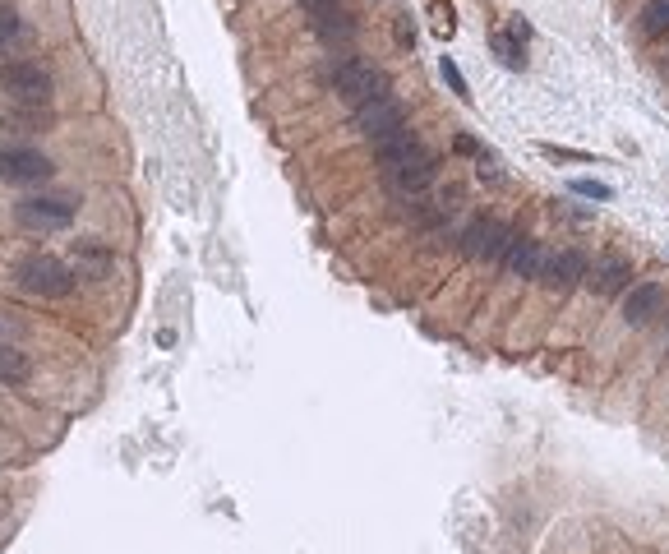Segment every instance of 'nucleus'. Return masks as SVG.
Here are the masks:
<instances>
[{"label": "nucleus", "mask_w": 669, "mask_h": 554, "mask_svg": "<svg viewBox=\"0 0 669 554\" xmlns=\"http://www.w3.org/2000/svg\"><path fill=\"white\" fill-rule=\"evenodd\" d=\"M305 14H328V10H342V0H300Z\"/></svg>", "instance_id": "23"}, {"label": "nucleus", "mask_w": 669, "mask_h": 554, "mask_svg": "<svg viewBox=\"0 0 669 554\" xmlns=\"http://www.w3.org/2000/svg\"><path fill=\"white\" fill-rule=\"evenodd\" d=\"M19 33H24V24H19V14L10 10V5H0V51L14 47L19 42Z\"/></svg>", "instance_id": "20"}, {"label": "nucleus", "mask_w": 669, "mask_h": 554, "mask_svg": "<svg viewBox=\"0 0 669 554\" xmlns=\"http://www.w3.org/2000/svg\"><path fill=\"white\" fill-rule=\"evenodd\" d=\"M356 130L365 134V144L370 148H379V144H388L393 134L407 130V111H402L397 97H383V102H370V107L356 111Z\"/></svg>", "instance_id": "5"}, {"label": "nucleus", "mask_w": 669, "mask_h": 554, "mask_svg": "<svg viewBox=\"0 0 669 554\" xmlns=\"http://www.w3.org/2000/svg\"><path fill=\"white\" fill-rule=\"evenodd\" d=\"M5 125H19V130H42L51 125L47 107H5Z\"/></svg>", "instance_id": "18"}, {"label": "nucleus", "mask_w": 669, "mask_h": 554, "mask_svg": "<svg viewBox=\"0 0 669 554\" xmlns=\"http://www.w3.org/2000/svg\"><path fill=\"white\" fill-rule=\"evenodd\" d=\"M51 157L37 153V148H0V181L5 185H37L51 176Z\"/></svg>", "instance_id": "8"}, {"label": "nucleus", "mask_w": 669, "mask_h": 554, "mask_svg": "<svg viewBox=\"0 0 669 554\" xmlns=\"http://www.w3.org/2000/svg\"><path fill=\"white\" fill-rule=\"evenodd\" d=\"M19 227L28 231H65L74 222V199L70 194H37V199H19L14 204Z\"/></svg>", "instance_id": "4"}, {"label": "nucleus", "mask_w": 669, "mask_h": 554, "mask_svg": "<svg viewBox=\"0 0 669 554\" xmlns=\"http://www.w3.org/2000/svg\"><path fill=\"white\" fill-rule=\"evenodd\" d=\"M573 194H582V199H600V204H605V199H614L610 185H605V181H591V176L573 181Z\"/></svg>", "instance_id": "22"}, {"label": "nucleus", "mask_w": 669, "mask_h": 554, "mask_svg": "<svg viewBox=\"0 0 669 554\" xmlns=\"http://www.w3.org/2000/svg\"><path fill=\"white\" fill-rule=\"evenodd\" d=\"M513 241H517L513 227L499 222V217H476V222L457 236L462 254H471V259H503V250H508Z\"/></svg>", "instance_id": "6"}, {"label": "nucleus", "mask_w": 669, "mask_h": 554, "mask_svg": "<svg viewBox=\"0 0 669 554\" xmlns=\"http://www.w3.org/2000/svg\"><path fill=\"white\" fill-rule=\"evenodd\" d=\"M314 33L333 47V42H351L356 37V19L347 10H328V14H314Z\"/></svg>", "instance_id": "15"}, {"label": "nucleus", "mask_w": 669, "mask_h": 554, "mask_svg": "<svg viewBox=\"0 0 669 554\" xmlns=\"http://www.w3.org/2000/svg\"><path fill=\"white\" fill-rule=\"evenodd\" d=\"M0 102H5V107H47L51 102V74L37 61L0 65Z\"/></svg>", "instance_id": "3"}, {"label": "nucleus", "mask_w": 669, "mask_h": 554, "mask_svg": "<svg viewBox=\"0 0 669 554\" xmlns=\"http://www.w3.org/2000/svg\"><path fill=\"white\" fill-rule=\"evenodd\" d=\"M633 282V264L623 259V254H610L605 264L596 268V277H591V287H596V296H619L623 287Z\"/></svg>", "instance_id": "13"}, {"label": "nucleus", "mask_w": 669, "mask_h": 554, "mask_svg": "<svg viewBox=\"0 0 669 554\" xmlns=\"http://www.w3.org/2000/svg\"><path fill=\"white\" fill-rule=\"evenodd\" d=\"M434 176H439V162H434L430 148H420L416 157H407L402 167L388 171V185H393L397 194H411V199H416V194H425L434 185Z\"/></svg>", "instance_id": "9"}, {"label": "nucleus", "mask_w": 669, "mask_h": 554, "mask_svg": "<svg viewBox=\"0 0 669 554\" xmlns=\"http://www.w3.org/2000/svg\"><path fill=\"white\" fill-rule=\"evenodd\" d=\"M457 153H480L476 139H466V134H457Z\"/></svg>", "instance_id": "25"}, {"label": "nucleus", "mask_w": 669, "mask_h": 554, "mask_svg": "<svg viewBox=\"0 0 669 554\" xmlns=\"http://www.w3.org/2000/svg\"><path fill=\"white\" fill-rule=\"evenodd\" d=\"M28 374H33V365H28V356L19 347H5L0 342V384H24Z\"/></svg>", "instance_id": "16"}, {"label": "nucleus", "mask_w": 669, "mask_h": 554, "mask_svg": "<svg viewBox=\"0 0 669 554\" xmlns=\"http://www.w3.org/2000/svg\"><path fill=\"white\" fill-rule=\"evenodd\" d=\"M14 282L28 291V296H42V301H60L74 291V268L56 254H28L14 264Z\"/></svg>", "instance_id": "1"}, {"label": "nucleus", "mask_w": 669, "mask_h": 554, "mask_svg": "<svg viewBox=\"0 0 669 554\" xmlns=\"http://www.w3.org/2000/svg\"><path fill=\"white\" fill-rule=\"evenodd\" d=\"M420 139L411 130H402V134H393V139H388V144H379L374 148V157H379V167H383V176H388V171L393 167H402V162H407V157H416L420 153Z\"/></svg>", "instance_id": "14"}, {"label": "nucleus", "mask_w": 669, "mask_h": 554, "mask_svg": "<svg viewBox=\"0 0 669 554\" xmlns=\"http://www.w3.org/2000/svg\"><path fill=\"white\" fill-rule=\"evenodd\" d=\"M70 268L74 277H88V282H107L116 273V254L102 241H74L70 245Z\"/></svg>", "instance_id": "11"}, {"label": "nucleus", "mask_w": 669, "mask_h": 554, "mask_svg": "<svg viewBox=\"0 0 669 554\" xmlns=\"http://www.w3.org/2000/svg\"><path fill=\"white\" fill-rule=\"evenodd\" d=\"M499 264L508 268L513 277H540V264H545V245L531 241V236H517V241L503 250Z\"/></svg>", "instance_id": "12"}, {"label": "nucleus", "mask_w": 669, "mask_h": 554, "mask_svg": "<svg viewBox=\"0 0 669 554\" xmlns=\"http://www.w3.org/2000/svg\"><path fill=\"white\" fill-rule=\"evenodd\" d=\"M586 273H591V259H586L582 250H554V254H545L536 282L545 291H554V296H563V291H573L577 282H586Z\"/></svg>", "instance_id": "7"}, {"label": "nucleus", "mask_w": 669, "mask_h": 554, "mask_svg": "<svg viewBox=\"0 0 669 554\" xmlns=\"http://www.w3.org/2000/svg\"><path fill=\"white\" fill-rule=\"evenodd\" d=\"M328 84L337 88V97H347L351 107H370V102H383L388 97V79H383L374 65H365L360 56H342V61L328 70Z\"/></svg>", "instance_id": "2"}, {"label": "nucleus", "mask_w": 669, "mask_h": 554, "mask_svg": "<svg viewBox=\"0 0 669 554\" xmlns=\"http://www.w3.org/2000/svg\"><path fill=\"white\" fill-rule=\"evenodd\" d=\"M490 47H494V56H499V61L508 65V70H522L526 56H522V42H517L513 33H494V37H490Z\"/></svg>", "instance_id": "19"}, {"label": "nucleus", "mask_w": 669, "mask_h": 554, "mask_svg": "<svg viewBox=\"0 0 669 554\" xmlns=\"http://www.w3.org/2000/svg\"><path fill=\"white\" fill-rule=\"evenodd\" d=\"M480 181H503V171H499V162H494V157H485V153H480Z\"/></svg>", "instance_id": "24"}, {"label": "nucleus", "mask_w": 669, "mask_h": 554, "mask_svg": "<svg viewBox=\"0 0 669 554\" xmlns=\"http://www.w3.org/2000/svg\"><path fill=\"white\" fill-rule=\"evenodd\" d=\"M439 74L448 79V88H453L457 97H471V88H466V79H462V70H457L453 56H443V61H439Z\"/></svg>", "instance_id": "21"}, {"label": "nucleus", "mask_w": 669, "mask_h": 554, "mask_svg": "<svg viewBox=\"0 0 669 554\" xmlns=\"http://www.w3.org/2000/svg\"><path fill=\"white\" fill-rule=\"evenodd\" d=\"M637 24H642L646 37H669V0H646Z\"/></svg>", "instance_id": "17"}, {"label": "nucleus", "mask_w": 669, "mask_h": 554, "mask_svg": "<svg viewBox=\"0 0 669 554\" xmlns=\"http://www.w3.org/2000/svg\"><path fill=\"white\" fill-rule=\"evenodd\" d=\"M669 291L660 287V282H637V287H628V296H623V324L628 328H642L651 324L660 310H665Z\"/></svg>", "instance_id": "10"}]
</instances>
